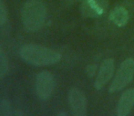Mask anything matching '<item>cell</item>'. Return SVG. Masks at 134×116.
I'll return each mask as SVG.
<instances>
[{
    "label": "cell",
    "instance_id": "14",
    "mask_svg": "<svg viewBox=\"0 0 134 116\" xmlns=\"http://www.w3.org/2000/svg\"><path fill=\"white\" fill-rule=\"evenodd\" d=\"M57 115H58V116H67L68 113H65V112H60V113H58Z\"/></svg>",
    "mask_w": 134,
    "mask_h": 116
},
{
    "label": "cell",
    "instance_id": "2",
    "mask_svg": "<svg viewBox=\"0 0 134 116\" xmlns=\"http://www.w3.org/2000/svg\"><path fill=\"white\" fill-rule=\"evenodd\" d=\"M47 18V7L41 0H28L22 8L21 21L29 32H37L43 27Z\"/></svg>",
    "mask_w": 134,
    "mask_h": 116
},
{
    "label": "cell",
    "instance_id": "12",
    "mask_svg": "<svg viewBox=\"0 0 134 116\" xmlns=\"http://www.w3.org/2000/svg\"><path fill=\"white\" fill-rule=\"evenodd\" d=\"M7 8H5V5H4L3 2L0 0V27L3 25L7 21Z\"/></svg>",
    "mask_w": 134,
    "mask_h": 116
},
{
    "label": "cell",
    "instance_id": "10",
    "mask_svg": "<svg viewBox=\"0 0 134 116\" xmlns=\"http://www.w3.org/2000/svg\"><path fill=\"white\" fill-rule=\"evenodd\" d=\"M9 63L8 59L4 52V50L0 47V78H4L8 73Z\"/></svg>",
    "mask_w": 134,
    "mask_h": 116
},
{
    "label": "cell",
    "instance_id": "13",
    "mask_svg": "<svg viewBox=\"0 0 134 116\" xmlns=\"http://www.w3.org/2000/svg\"><path fill=\"white\" fill-rule=\"evenodd\" d=\"M96 70H97V67H96V65H88V67H87L86 73H87V74H88V76H90V77H92V76L95 74Z\"/></svg>",
    "mask_w": 134,
    "mask_h": 116
},
{
    "label": "cell",
    "instance_id": "5",
    "mask_svg": "<svg viewBox=\"0 0 134 116\" xmlns=\"http://www.w3.org/2000/svg\"><path fill=\"white\" fill-rule=\"evenodd\" d=\"M68 101L70 111L74 116H85L87 114V98L80 90L77 88L71 89L68 95Z\"/></svg>",
    "mask_w": 134,
    "mask_h": 116
},
{
    "label": "cell",
    "instance_id": "1",
    "mask_svg": "<svg viewBox=\"0 0 134 116\" xmlns=\"http://www.w3.org/2000/svg\"><path fill=\"white\" fill-rule=\"evenodd\" d=\"M19 55L23 61L35 66L52 65L61 60V55L58 52L47 46L34 44L22 46L19 50Z\"/></svg>",
    "mask_w": 134,
    "mask_h": 116
},
{
    "label": "cell",
    "instance_id": "7",
    "mask_svg": "<svg viewBox=\"0 0 134 116\" xmlns=\"http://www.w3.org/2000/svg\"><path fill=\"white\" fill-rule=\"evenodd\" d=\"M134 106V88L128 89L121 94L117 105V115L126 116Z\"/></svg>",
    "mask_w": 134,
    "mask_h": 116
},
{
    "label": "cell",
    "instance_id": "8",
    "mask_svg": "<svg viewBox=\"0 0 134 116\" xmlns=\"http://www.w3.org/2000/svg\"><path fill=\"white\" fill-rule=\"evenodd\" d=\"M105 4L102 0H85L81 5L83 16L97 17L104 13Z\"/></svg>",
    "mask_w": 134,
    "mask_h": 116
},
{
    "label": "cell",
    "instance_id": "9",
    "mask_svg": "<svg viewBox=\"0 0 134 116\" xmlns=\"http://www.w3.org/2000/svg\"><path fill=\"white\" fill-rule=\"evenodd\" d=\"M129 12L125 7L119 5L111 10L109 14V20L119 27H122L129 21Z\"/></svg>",
    "mask_w": 134,
    "mask_h": 116
},
{
    "label": "cell",
    "instance_id": "11",
    "mask_svg": "<svg viewBox=\"0 0 134 116\" xmlns=\"http://www.w3.org/2000/svg\"><path fill=\"white\" fill-rule=\"evenodd\" d=\"M12 115V108L9 101L5 99L0 100V116H10Z\"/></svg>",
    "mask_w": 134,
    "mask_h": 116
},
{
    "label": "cell",
    "instance_id": "3",
    "mask_svg": "<svg viewBox=\"0 0 134 116\" xmlns=\"http://www.w3.org/2000/svg\"><path fill=\"white\" fill-rule=\"evenodd\" d=\"M134 76V59L128 58L120 63L116 76L109 87V93H114L121 91L132 82Z\"/></svg>",
    "mask_w": 134,
    "mask_h": 116
},
{
    "label": "cell",
    "instance_id": "6",
    "mask_svg": "<svg viewBox=\"0 0 134 116\" xmlns=\"http://www.w3.org/2000/svg\"><path fill=\"white\" fill-rule=\"evenodd\" d=\"M114 72V60L108 58L101 63L98 73L97 78L94 82V88L97 90L102 89L103 86L110 80Z\"/></svg>",
    "mask_w": 134,
    "mask_h": 116
},
{
    "label": "cell",
    "instance_id": "4",
    "mask_svg": "<svg viewBox=\"0 0 134 116\" xmlns=\"http://www.w3.org/2000/svg\"><path fill=\"white\" fill-rule=\"evenodd\" d=\"M54 76L48 71L38 73L36 77V91L41 100H48L54 92Z\"/></svg>",
    "mask_w": 134,
    "mask_h": 116
}]
</instances>
